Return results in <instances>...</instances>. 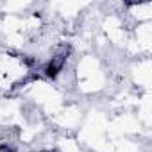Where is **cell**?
<instances>
[{
    "mask_svg": "<svg viewBox=\"0 0 152 152\" xmlns=\"http://www.w3.org/2000/svg\"><path fill=\"white\" fill-rule=\"evenodd\" d=\"M64 61H66V54H59V56H56V57H52V61L45 66V75L47 77H50V79H54V77H57V73L63 70V64H64Z\"/></svg>",
    "mask_w": 152,
    "mask_h": 152,
    "instance_id": "cell-1",
    "label": "cell"
}]
</instances>
